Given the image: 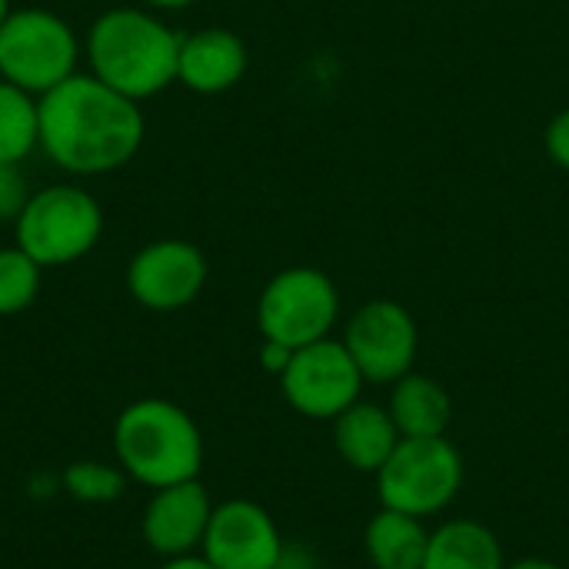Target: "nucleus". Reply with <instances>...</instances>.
<instances>
[{
	"mask_svg": "<svg viewBox=\"0 0 569 569\" xmlns=\"http://www.w3.org/2000/svg\"><path fill=\"white\" fill-rule=\"evenodd\" d=\"M290 357H293V350H290V347H283V343L263 340V347H260V367H263L267 373H273V377H280V373L287 370Z\"/></svg>",
	"mask_w": 569,
	"mask_h": 569,
	"instance_id": "5701e85b",
	"label": "nucleus"
},
{
	"mask_svg": "<svg viewBox=\"0 0 569 569\" xmlns=\"http://www.w3.org/2000/svg\"><path fill=\"white\" fill-rule=\"evenodd\" d=\"M463 477V457L447 437L400 440L377 470V497L380 507L430 520L457 500Z\"/></svg>",
	"mask_w": 569,
	"mask_h": 569,
	"instance_id": "423d86ee",
	"label": "nucleus"
},
{
	"mask_svg": "<svg viewBox=\"0 0 569 569\" xmlns=\"http://www.w3.org/2000/svg\"><path fill=\"white\" fill-rule=\"evenodd\" d=\"M140 3H143L147 10H157V13H160V10H187V7H193L197 0H140Z\"/></svg>",
	"mask_w": 569,
	"mask_h": 569,
	"instance_id": "393cba45",
	"label": "nucleus"
},
{
	"mask_svg": "<svg viewBox=\"0 0 569 569\" xmlns=\"http://www.w3.org/2000/svg\"><path fill=\"white\" fill-rule=\"evenodd\" d=\"M30 183L20 170V163H0V223H17L30 200Z\"/></svg>",
	"mask_w": 569,
	"mask_h": 569,
	"instance_id": "412c9836",
	"label": "nucleus"
},
{
	"mask_svg": "<svg viewBox=\"0 0 569 569\" xmlns=\"http://www.w3.org/2000/svg\"><path fill=\"white\" fill-rule=\"evenodd\" d=\"M277 380L290 410L323 423H333L347 407H353L367 387L343 340L333 337L293 350L287 370Z\"/></svg>",
	"mask_w": 569,
	"mask_h": 569,
	"instance_id": "1a4fd4ad",
	"label": "nucleus"
},
{
	"mask_svg": "<svg viewBox=\"0 0 569 569\" xmlns=\"http://www.w3.org/2000/svg\"><path fill=\"white\" fill-rule=\"evenodd\" d=\"M40 277L43 267L30 253H23L17 243L0 247V317H13L33 307L40 293Z\"/></svg>",
	"mask_w": 569,
	"mask_h": 569,
	"instance_id": "aec40b11",
	"label": "nucleus"
},
{
	"mask_svg": "<svg viewBox=\"0 0 569 569\" xmlns=\"http://www.w3.org/2000/svg\"><path fill=\"white\" fill-rule=\"evenodd\" d=\"M543 147H547V157H550L560 170H567L569 173V107L567 110H560V113L547 123V130H543Z\"/></svg>",
	"mask_w": 569,
	"mask_h": 569,
	"instance_id": "4be33fe9",
	"label": "nucleus"
},
{
	"mask_svg": "<svg viewBox=\"0 0 569 569\" xmlns=\"http://www.w3.org/2000/svg\"><path fill=\"white\" fill-rule=\"evenodd\" d=\"M40 147V103L0 80V163H23Z\"/></svg>",
	"mask_w": 569,
	"mask_h": 569,
	"instance_id": "a211bd4d",
	"label": "nucleus"
},
{
	"mask_svg": "<svg viewBox=\"0 0 569 569\" xmlns=\"http://www.w3.org/2000/svg\"><path fill=\"white\" fill-rule=\"evenodd\" d=\"M507 569H563L553 560H543V557H527V560H517V563H507Z\"/></svg>",
	"mask_w": 569,
	"mask_h": 569,
	"instance_id": "a878e982",
	"label": "nucleus"
},
{
	"mask_svg": "<svg viewBox=\"0 0 569 569\" xmlns=\"http://www.w3.org/2000/svg\"><path fill=\"white\" fill-rule=\"evenodd\" d=\"M63 483V493L73 497L77 503H117L123 493H127V483L130 477L123 473V467L113 460V463H103V460H77L63 470L60 477Z\"/></svg>",
	"mask_w": 569,
	"mask_h": 569,
	"instance_id": "6ab92c4d",
	"label": "nucleus"
},
{
	"mask_svg": "<svg viewBox=\"0 0 569 569\" xmlns=\"http://www.w3.org/2000/svg\"><path fill=\"white\" fill-rule=\"evenodd\" d=\"M213 507L217 503L210 500L200 480L150 490V500L140 517V537L150 547V553L163 560L200 553Z\"/></svg>",
	"mask_w": 569,
	"mask_h": 569,
	"instance_id": "f8f14e48",
	"label": "nucleus"
},
{
	"mask_svg": "<svg viewBox=\"0 0 569 569\" xmlns=\"http://www.w3.org/2000/svg\"><path fill=\"white\" fill-rule=\"evenodd\" d=\"M160 569H217L203 553H187V557H170Z\"/></svg>",
	"mask_w": 569,
	"mask_h": 569,
	"instance_id": "b1692460",
	"label": "nucleus"
},
{
	"mask_svg": "<svg viewBox=\"0 0 569 569\" xmlns=\"http://www.w3.org/2000/svg\"><path fill=\"white\" fill-rule=\"evenodd\" d=\"M180 40L183 33L167 27L157 10L110 7L87 27V73L140 103L177 83Z\"/></svg>",
	"mask_w": 569,
	"mask_h": 569,
	"instance_id": "f03ea898",
	"label": "nucleus"
},
{
	"mask_svg": "<svg viewBox=\"0 0 569 569\" xmlns=\"http://www.w3.org/2000/svg\"><path fill=\"white\" fill-rule=\"evenodd\" d=\"M103 237L100 200L77 183H53L33 190L13 223V243L43 270L83 260Z\"/></svg>",
	"mask_w": 569,
	"mask_h": 569,
	"instance_id": "20e7f679",
	"label": "nucleus"
},
{
	"mask_svg": "<svg viewBox=\"0 0 569 569\" xmlns=\"http://www.w3.org/2000/svg\"><path fill=\"white\" fill-rule=\"evenodd\" d=\"M423 569H507V557L487 523L447 520L430 530Z\"/></svg>",
	"mask_w": 569,
	"mask_h": 569,
	"instance_id": "dca6fc26",
	"label": "nucleus"
},
{
	"mask_svg": "<svg viewBox=\"0 0 569 569\" xmlns=\"http://www.w3.org/2000/svg\"><path fill=\"white\" fill-rule=\"evenodd\" d=\"M340 340L353 357L363 383L377 387H390L407 377L420 353V330L413 313L387 297L360 303L350 313Z\"/></svg>",
	"mask_w": 569,
	"mask_h": 569,
	"instance_id": "6e6552de",
	"label": "nucleus"
},
{
	"mask_svg": "<svg viewBox=\"0 0 569 569\" xmlns=\"http://www.w3.org/2000/svg\"><path fill=\"white\" fill-rule=\"evenodd\" d=\"M400 430L387 407L357 400L333 420V447L340 460L357 473H373L390 460L400 443Z\"/></svg>",
	"mask_w": 569,
	"mask_h": 569,
	"instance_id": "4468645a",
	"label": "nucleus"
},
{
	"mask_svg": "<svg viewBox=\"0 0 569 569\" xmlns=\"http://www.w3.org/2000/svg\"><path fill=\"white\" fill-rule=\"evenodd\" d=\"M83 43L77 30L53 10H10L0 23V80L43 97L77 73Z\"/></svg>",
	"mask_w": 569,
	"mask_h": 569,
	"instance_id": "39448f33",
	"label": "nucleus"
},
{
	"mask_svg": "<svg viewBox=\"0 0 569 569\" xmlns=\"http://www.w3.org/2000/svg\"><path fill=\"white\" fill-rule=\"evenodd\" d=\"M10 17V0H0V23Z\"/></svg>",
	"mask_w": 569,
	"mask_h": 569,
	"instance_id": "bb28decb",
	"label": "nucleus"
},
{
	"mask_svg": "<svg viewBox=\"0 0 569 569\" xmlns=\"http://www.w3.org/2000/svg\"><path fill=\"white\" fill-rule=\"evenodd\" d=\"M200 553L217 569H280L283 537L277 520L253 500H223L213 507Z\"/></svg>",
	"mask_w": 569,
	"mask_h": 569,
	"instance_id": "9b49d317",
	"label": "nucleus"
},
{
	"mask_svg": "<svg viewBox=\"0 0 569 569\" xmlns=\"http://www.w3.org/2000/svg\"><path fill=\"white\" fill-rule=\"evenodd\" d=\"M210 277V263L203 250L190 240H153L133 253L127 263V290L130 297L153 313H173L190 307Z\"/></svg>",
	"mask_w": 569,
	"mask_h": 569,
	"instance_id": "9d476101",
	"label": "nucleus"
},
{
	"mask_svg": "<svg viewBox=\"0 0 569 569\" xmlns=\"http://www.w3.org/2000/svg\"><path fill=\"white\" fill-rule=\"evenodd\" d=\"M387 410L403 440L447 437L450 420H453V400H450L447 387L417 370H410L407 377L390 383Z\"/></svg>",
	"mask_w": 569,
	"mask_h": 569,
	"instance_id": "2eb2a0df",
	"label": "nucleus"
},
{
	"mask_svg": "<svg viewBox=\"0 0 569 569\" xmlns=\"http://www.w3.org/2000/svg\"><path fill=\"white\" fill-rule=\"evenodd\" d=\"M40 103V150L73 177H103L127 167L147 133L137 100L93 73H73Z\"/></svg>",
	"mask_w": 569,
	"mask_h": 569,
	"instance_id": "f257e3e1",
	"label": "nucleus"
},
{
	"mask_svg": "<svg viewBox=\"0 0 569 569\" xmlns=\"http://www.w3.org/2000/svg\"><path fill=\"white\" fill-rule=\"evenodd\" d=\"M113 457L123 473L147 490L200 480L203 433L180 403L143 397L117 413Z\"/></svg>",
	"mask_w": 569,
	"mask_h": 569,
	"instance_id": "7ed1b4c3",
	"label": "nucleus"
},
{
	"mask_svg": "<svg viewBox=\"0 0 569 569\" xmlns=\"http://www.w3.org/2000/svg\"><path fill=\"white\" fill-rule=\"evenodd\" d=\"M427 543V523L390 507H380L363 530V550L373 569H423Z\"/></svg>",
	"mask_w": 569,
	"mask_h": 569,
	"instance_id": "f3484780",
	"label": "nucleus"
},
{
	"mask_svg": "<svg viewBox=\"0 0 569 569\" xmlns=\"http://www.w3.org/2000/svg\"><path fill=\"white\" fill-rule=\"evenodd\" d=\"M250 67V53L240 33L230 27H200L183 33L180 60H177V83L200 97H217L233 90Z\"/></svg>",
	"mask_w": 569,
	"mask_h": 569,
	"instance_id": "ddd939ff",
	"label": "nucleus"
},
{
	"mask_svg": "<svg viewBox=\"0 0 569 569\" xmlns=\"http://www.w3.org/2000/svg\"><path fill=\"white\" fill-rule=\"evenodd\" d=\"M340 320V290L317 267H287L267 280L257 300V330L263 340L290 350L327 340Z\"/></svg>",
	"mask_w": 569,
	"mask_h": 569,
	"instance_id": "0eeeda50",
	"label": "nucleus"
}]
</instances>
